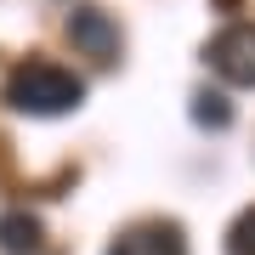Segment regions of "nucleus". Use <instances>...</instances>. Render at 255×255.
<instances>
[{
	"label": "nucleus",
	"mask_w": 255,
	"mask_h": 255,
	"mask_svg": "<svg viewBox=\"0 0 255 255\" xmlns=\"http://www.w3.org/2000/svg\"><path fill=\"white\" fill-rule=\"evenodd\" d=\"M85 102V80L57 63H17L6 74V108L17 114H34V119H51V114H68Z\"/></svg>",
	"instance_id": "1"
},
{
	"label": "nucleus",
	"mask_w": 255,
	"mask_h": 255,
	"mask_svg": "<svg viewBox=\"0 0 255 255\" xmlns=\"http://www.w3.org/2000/svg\"><path fill=\"white\" fill-rule=\"evenodd\" d=\"M204 63L227 85H255V23H227L204 46Z\"/></svg>",
	"instance_id": "2"
},
{
	"label": "nucleus",
	"mask_w": 255,
	"mask_h": 255,
	"mask_svg": "<svg viewBox=\"0 0 255 255\" xmlns=\"http://www.w3.org/2000/svg\"><path fill=\"white\" fill-rule=\"evenodd\" d=\"M68 40H74V51L97 57V63H114V57H119V28H114V17L102 6L68 11Z\"/></svg>",
	"instance_id": "3"
},
{
	"label": "nucleus",
	"mask_w": 255,
	"mask_h": 255,
	"mask_svg": "<svg viewBox=\"0 0 255 255\" xmlns=\"http://www.w3.org/2000/svg\"><path fill=\"white\" fill-rule=\"evenodd\" d=\"M108 255H187V238L176 221H142V227H125L108 244Z\"/></svg>",
	"instance_id": "4"
},
{
	"label": "nucleus",
	"mask_w": 255,
	"mask_h": 255,
	"mask_svg": "<svg viewBox=\"0 0 255 255\" xmlns=\"http://www.w3.org/2000/svg\"><path fill=\"white\" fill-rule=\"evenodd\" d=\"M40 221L28 216V210H6L0 216V250L6 255H40Z\"/></svg>",
	"instance_id": "5"
},
{
	"label": "nucleus",
	"mask_w": 255,
	"mask_h": 255,
	"mask_svg": "<svg viewBox=\"0 0 255 255\" xmlns=\"http://www.w3.org/2000/svg\"><path fill=\"white\" fill-rule=\"evenodd\" d=\"M193 119L210 125V130H227L233 125V102L221 97V91H199V97H193Z\"/></svg>",
	"instance_id": "6"
},
{
	"label": "nucleus",
	"mask_w": 255,
	"mask_h": 255,
	"mask_svg": "<svg viewBox=\"0 0 255 255\" xmlns=\"http://www.w3.org/2000/svg\"><path fill=\"white\" fill-rule=\"evenodd\" d=\"M227 255H255V204L227 227Z\"/></svg>",
	"instance_id": "7"
}]
</instances>
